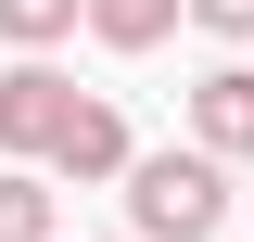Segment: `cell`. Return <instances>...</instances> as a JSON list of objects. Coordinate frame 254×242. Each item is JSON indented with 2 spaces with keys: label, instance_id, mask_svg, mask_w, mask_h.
Segmentation results:
<instances>
[{
  "label": "cell",
  "instance_id": "cell-1",
  "mask_svg": "<svg viewBox=\"0 0 254 242\" xmlns=\"http://www.w3.org/2000/svg\"><path fill=\"white\" fill-rule=\"evenodd\" d=\"M127 230L140 242H216L229 230V153H203V140L127 153Z\"/></svg>",
  "mask_w": 254,
  "mask_h": 242
},
{
  "label": "cell",
  "instance_id": "cell-2",
  "mask_svg": "<svg viewBox=\"0 0 254 242\" xmlns=\"http://www.w3.org/2000/svg\"><path fill=\"white\" fill-rule=\"evenodd\" d=\"M64 102H76V77H64L51 51H13V64H0V153H13V166H38V153H51V127H64Z\"/></svg>",
  "mask_w": 254,
  "mask_h": 242
},
{
  "label": "cell",
  "instance_id": "cell-3",
  "mask_svg": "<svg viewBox=\"0 0 254 242\" xmlns=\"http://www.w3.org/2000/svg\"><path fill=\"white\" fill-rule=\"evenodd\" d=\"M127 153H140V140H127V115H115L102 90H76L38 166H51V179H76V191H102V179H127Z\"/></svg>",
  "mask_w": 254,
  "mask_h": 242
},
{
  "label": "cell",
  "instance_id": "cell-4",
  "mask_svg": "<svg viewBox=\"0 0 254 242\" xmlns=\"http://www.w3.org/2000/svg\"><path fill=\"white\" fill-rule=\"evenodd\" d=\"M190 140L229 153V166L254 153V64H203V77H190Z\"/></svg>",
  "mask_w": 254,
  "mask_h": 242
},
{
  "label": "cell",
  "instance_id": "cell-5",
  "mask_svg": "<svg viewBox=\"0 0 254 242\" xmlns=\"http://www.w3.org/2000/svg\"><path fill=\"white\" fill-rule=\"evenodd\" d=\"M178 13H190V0H89V38H102V51H165Z\"/></svg>",
  "mask_w": 254,
  "mask_h": 242
},
{
  "label": "cell",
  "instance_id": "cell-6",
  "mask_svg": "<svg viewBox=\"0 0 254 242\" xmlns=\"http://www.w3.org/2000/svg\"><path fill=\"white\" fill-rule=\"evenodd\" d=\"M76 26H89V0H0V38L13 51H64Z\"/></svg>",
  "mask_w": 254,
  "mask_h": 242
},
{
  "label": "cell",
  "instance_id": "cell-7",
  "mask_svg": "<svg viewBox=\"0 0 254 242\" xmlns=\"http://www.w3.org/2000/svg\"><path fill=\"white\" fill-rule=\"evenodd\" d=\"M0 242H51V179L38 166H0Z\"/></svg>",
  "mask_w": 254,
  "mask_h": 242
},
{
  "label": "cell",
  "instance_id": "cell-8",
  "mask_svg": "<svg viewBox=\"0 0 254 242\" xmlns=\"http://www.w3.org/2000/svg\"><path fill=\"white\" fill-rule=\"evenodd\" d=\"M190 26H216V38H254V0H190Z\"/></svg>",
  "mask_w": 254,
  "mask_h": 242
},
{
  "label": "cell",
  "instance_id": "cell-9",
  "mask_svg": "<svg viewBox=\"0 0 254 242\" xmlns=\"http://www.w3.org/2000/svg\"><path fill=\"white\" fill-rule=\"evenodd\" d=\"M127 242H140V230H127Z\"/></svg>",
  "mask_w": 254,
  "mask_h": 242
}]
</instances>
